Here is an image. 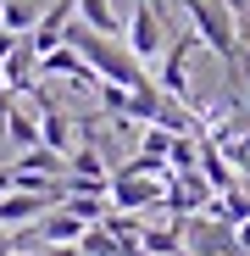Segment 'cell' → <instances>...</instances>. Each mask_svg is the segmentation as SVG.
<instances>
[{"label": "cell", "mask_w": 250, "mask_h": 256, "mask_svg": "<svg viewBox=\"0 0 250 256\" xmlns=\"http://www.w3.org/2000/svg\"><path fill=\"white\" fill-rule=\"evenodd\" d=\"M0 78H6L11 95H33V90H39V56H33V45H28V34L17 39V50L0 62Z\"/></svg>", "instance_id": "obj_7"}, {"label": "cell", "mask_w": 250, "mask_h": 256, "mask_svg": "<svg viewBox=\"0 0 250 256\" xmlns=\"http://www.w3.org/2000/svg\"><path fill=\"white\" fill-rule=\"evenodd\" d=\"M156 45H161V6H156V0H139L134 17H128V50L139 62H150Z\"/></svg>", "instance_id": "obj_5"}, {"label": "cell", "mask_w": 250, "mask_h": 256, "mask_svg": "<svg viewBox=\"0 0 250 256\" xmlns=\"http://www.w3.org/2000/svg\"><path fill=\"white\" fill-rule=\"evenodd\" d=\"M184 250L195 256H239V228L223 218H184Z\"/></svg>", "instance_id": "obj_3"}, {"label": "cell", "mask_w": 250, "mask_h": 256, "mask_svg": "<svg viewBox=\"0 0 250 256\" xmlns=\"http://www.w3.org/2000/svg\"><path fill=\"white\" fill-rule=\"evenodd\" d=\"M11 106H17V95L6 90V78H0V134H6V117H11Z\"/></svg>", "instance_id": "obj_17"}, {"label": "cell", "mask_w": 250, "mask_h": 256, "mask_svg": "<svg viewBox=\"0 0 250 256\" xmlns=\"http://www.w3.org/2000/svg\"><path fill=\"white\" fill-rule=\"evenodd\" d=\"M11 167H22V173H45V178H67V156L50 150V145H28Z\"/></svg>", "instance_id": "obj_11"}, {"label": "cell", "mask_w": 250, "mask_h": 256, "mask_svg": "<svg viewBox=\"0 0 250 256\" xmlns=\"http://www.w3.org/2000/svg\"><path fill=\"white\" fill-rule=\"evenodd\" d=\"M61 206H67V212H78L83 223H100L106 212H111V195H67Z\"/></svg>", "instance_id": "obj_15"}, {"label": "cell", "mask_w": 250, "mask_h": 256, "mask_svg": "<svg viewBox=\"0 0 250 256\" xmlns=\"http://www.w3.org/2000/svg\"><path fill=\"white\" fill-rule=\"evenodd\" d=\"M83 228H89V223H83L78 212H67V206H50L45 218H39V240H45V245H78Z\"/></svg>", "instance_id": "obj_9"}, {"label": "cell", "mask_w": 250, "mask_h": 256, "mask_svg": "<svg viewBox=\"0 0 250 256\" xmlns=\"http://www.w3.org/2000/svg\"><path fill=\"white\" fill-rule=\"evenodd\" d=\"M156 6H161V0H156Z\"/></svg>", "instance_id": "obj_22"}, {"label": "cell", "mask_w": 250, "mask_h": 256, "mask_svg": "<svg viewBox=\"0 0 250 256\" xmlns=\"http://www.w3.org/2000/svg\"><path fill=\"white\" fill-rule=\"evenodd\" d=\"M78 250L83 256H134L139 245H128V240H117L106 223H89V228H83V240H78Z\"/></svg>", "instance_id": "obj_10"}, {"label": "cell", "mask_w": 250, "mask_h": 256, "mask_svg": "<svg viewBox=\"0 0 250 256\" xmlns=\"http://www.w3.org/2000/svg\"><path fill=\"white\" fill-rule=\"evenodd\" d=\"M50 206H61V195H39V190H6L0 195V228H22L33 218H45Z\"/></svg>", "instance_id": "obj_4"}, {"label": "cell", "mask_w": 250, "mask_h": 256, "mask_svg": "<svg viewBox=\"0 0 250 256\" xmlns=\"http://www.w3.org/2000/svg\"><path fill=\"white\" fill-rule=\"evenodd\" d=\"M6 140H11V145H22V150H28V145H39V117H33V112H22V106H11V117H6Z\"/></svg>", "instance_id": "obj_14"}, {"label": "cell", "mask_w": 250, "mask_h": 256, "mask_svg": "<svg viewBox=\"0 0 250 256\" xmlns=\"http://www.w3.org/2000/svg\"><path fill=\"white\" fill-rule=\"evenodd\" d=\"M78 22H89V28L106 34V39L122 34V22H117V12H111V0H78Z\"/></svg>", "instance_id": "obj_12"}, {"label": "cell", "mask_w": 250, "mask_h": 256, "mask_svg": "<svg viewBox=\"0 0 250 256\" xmlns=\"http://www.w3.org/2000/svg\"><path fill=\"white\" fill-rule=\"evenodd\" d=\"M178 6L189 12V22H195V34H200V45L223 56L228 78H239V28H234V12L223 6V0H178Z\"/></svg>", "instance_id": "obj_1"}, {"label": "cell", "mask_w": 250, "mask_h": 256, "mask_svg": "<svg viewBox=\"0 0 250 256\" xmlns=\"http://www.w3.org/2000/svg\"><path fill=\"white\" fill-rule=\"evenodd\" d=\"M33 106H39V145H50V150L67 156V145H72V122L61 117V106H56L45 90H33Z\"/></svg>", "instance_id": "obj_8"}, {"label": "cell", "mask_w": 250, "mask_h": 256, "mask_svg": "<svg viewBox=\"0 0 250 256\" xmlns=\"http://www.w3.org/2000/svg\"><path fill=\"white\" fill-rule=\"evenodd\" d=\"M239 256H250V218L239 223Z\"/></svg>", "instance_id": "obj_19"}, {"label": "cell", "mask_w": 250, "mask_h": 256, "mask_svg": "<svg viewBox=\"0 0 250 256\" xmlns=\"http://www.w3.org/2000/svg\"><path fill=\"white\" fill-rule=\"evenodd\" d=\"M39 12H33V0H0V28L6 34H33Z\"/></svg>", "instance_id": "obj_13"}, {"label": "cell", "mask_w": 250, "mask_h": 256, "mask_svg": "<svg viewBox=\"0 0 250 256\" xmlns=\"http://www.w3.org/2000/svg\"><path fill=\"white\" fill-rule=\"evenodd\" d=\"M78 17V0H56L50 12H39V22H33V34H28V45H33V56H45V50H56L61 39H67V22Z\"/></svg>", "instance_id": "obj_6"}, {"label": "cell", "mask_w": 250, "mask_h": 256, "mask_svg": "<svg viewBox=\"0 0 250 256\" xmlns=\"http://www.w3.org/2000/svg\"><path fill=\"white\" fill-rule=\"evenodd\" d=\"M139 150H145V156H156V162H167V150H173V128L150 122V128H145V140H139Z\"/></svg>", "instance_id": "obj_16"}, {"label": "cell", "mask_w": 250, "mask_h": 256, "mask_svg": "<svg viewBox=\"0 0 250 256\" xmlns=\"http://www.w3.org/2000/svg\"><path fill=\"white\" fill-rule=\"evenodd\" d=\"M106 195H111V206H117V212H150V206H161V200H167V178H156V173H128V167H117Z\"/></svg>", "instance_id": "obj_2"}, {"label": "cell", "mask_w": 250, "mask_h": 256, "mask_svg": "<svg viewBox=\"0 0 250 256\" xmlns=\"http://www.w3.org/2000/svg\"><path fill=\"white\" fill-rule=\"evenodd\" d=\"M33 256H83L78 245H45V250H33Z\"/></svg>", "instance_id": "obj_18"}, {"label": "cell", "mask_w": 250, "mask_h": 256, "mask_svg": "<svg viewBox=\"0 0 250 256\" xmlns=\"http://www.w3.org/2000/svg\"><path fill=\"white\" fill-rule=\"evenodd\" d=\"M245 106H250V95H245Z\"/></svg>", "instance_id": "obj_21"}, {"label": "cell", "mask_w": 250, "mask_h": 256, "mask_svg": "<svg viewBox=\"0 0 250 256\" xmlns=\"http://www.w3.org/2000/svg\"><path fill=\"white\" fill-rule=\"evenodd\" d=\"M6 190H17V173H11V167H0V195H6Z\"/></svg>", "instance_id": "obj_20"}]
</instances>
